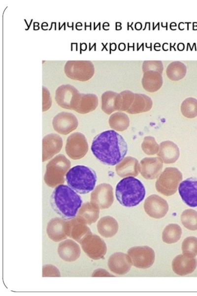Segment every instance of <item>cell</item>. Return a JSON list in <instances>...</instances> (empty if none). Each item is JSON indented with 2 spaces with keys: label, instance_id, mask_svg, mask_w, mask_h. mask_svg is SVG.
<instances>
[{
  "label": "cell",
  "instance_id": "obj_1",
  "mask_svg": "<svg viewBox=\"0 0 197 296\" xmlns=\"http://www.w3.org/2000/svg\"><path fill=\"white\" fill-rule=\"evenodd\" d=\"M91 149L101 163L114 166L123 159L128 151V146L121 135L114 130H109L94 137Z\"/></svg>",
  "mask_w": 197,
  "mask_h": 296
},
{
  "label": "cell",
  "instance_id": "obj_2",
  "mask_svg": "<svg viewBox=\"0 0 197 296\" xmlns=\"http://www.w3.org/2000/svg\"><path fill=\"white\" fill-rule=\"evenodd\" d=\"M50 203L53 210L67 220L76 216L82 200L79 194L68 185H60L53 191Z\"/></svg>",
  "mask_w": 197,
  "mask_h": 296
},
{
  "label": "cell",
  "instance_id": "obj_3",
  "mask_svg": "<svg viewBox=\"0 0 197 296\" xmlns=\"http://www.w3.org/2000/svg\"><path fill=\"white\" fill-rule=\"evenodd\" d=\"M145 193L143 184L137 179L131 176L122 179L115 188L117 200L122 205L127 207L137 205L144 198Z\"/></svg>",
  "mask_w": 197,
  "mask_h": 296
},
{
  "label": "cell",
  "instance_id": "obj_4",
  "mask_svg": "<svg viewBox=\"0 0 197 296\" xmlns=\"http://www.w3.org/2000/svg\"><path fill=\"white\" fill-rule=\"evenodd\" d=\"M97 179L94 170L81 165L72 167L65 175L67 185L80 194H86L92 191L95 187Z\"/></svg>",
  "mask_w": 197,
  "mask_h": 296
},
{
  "label": "cell",
  "instance_id": "obj_5",
  "mask_svg": "<svg viewBox=\"0 0 197 296\" xmlns=\"http://www.w3.org/2000/svg\"><path fill=\"white\" fill-rule=\"evenodd\" d=\"M64 72L66 75L71 79L86 81L94 75L95 68L90 61L70 60L65 64Z\"/></svg>",
  "mask_w": 197,
  "mask_h": 296
},
{
  "label": "cell",
  "instance_id": "obj_6",
  "mask_svg": "<svg viewBox=\"0 0 197 296\" xmlns=\"http://www.w3.org/2000/svg\"><path fill=\"white\" fill-rule=\"evenodd\" d=\"M132 265L138 268L145 269L151 267L155 260L154 250L149 246H136L128 251Z\"/></svg>",
  "mask_w": 197,
  "mask_h": 296
},
{
  "label": "cell",
  "instance_id": "obj_7",
  "mask_svg": "<svg viewBox=\"0 0 197 296\" xmlns=\"http://www.w3.org/2000/svg\"><path fill=\"white\" fill-rule=\"evenodd\" d=\"M80 93L70 84H63L58 87L55 92V100L62 108L74 110Z\"/></svg>",
  "mask_w": 197,
  "mask_h": 296
},
{
  "label": "cell",
  "instance_id": "obj_8",
  "mask_svg": "<svg viewBox=\"0 0 197 296\" xmlns=\"http://www.w3.org/2000/svg\"><path fill=\"white\" fill-rule=\"evenodd\" d=\"M179 193L183 201L191 207H197V178H189L181 182L178 186Z\"/></svg>",
  "mask_w": 197,
  "mask_h": 296
},
{
  "label": "cell",
  "instance_id": "obj_9",
  "mask_svg": "<svg viewBox=\"0 0 197 296\" xmlns=\"http://www.w3.org/2000/svg\"><path fill=\"white\" fill-rule=\"evenodd\" d=\"M144 208L150 217L161 219L165 216L168 210L167 202L157 195H152L145 201Z\"/></svg>",
  "mask_w": 197,
  "mask_h": 296
},
{
  "label": "cell",
  "instance_id": "obj_10",
  "mask_svg": "<svg viewBox=\"0 0 197 296\" xmlns=\"http://www.w3.org/2000/svg\"><path fill=\"white\" fill-rule=\"evenodd\" d=\"M197 265V260L195 257L184 254L176 256L172 262L173 271L176 274L184 276L192 273Z\"/></svg>",
  "mask_w": 197,
  "mask_h": 296
},
{
  "label": "cell",
  "instance_id": "obj_11",
  "mask_svg": "<svg viewBox=\"0 0 197 296\" xmlns=\"http://www.w3.org/2000/svg\"><path fill=\"white\" fill-rule=\"evenodd\" d=\"M132 265L128 256L125 253L117 252L113 254L108 260L110 269L119 275H124L130 270Z\"/></svg>",
  "mask_w": 197,
  "mask_h": 296
},
{
  "label": "cell",
  "instance_id": "obj_12",
  "mask_svg": "<svg viewBox=\"0 0 197 296\" xmlns=\"http://www.w3.org/2000/svg\"><path fill=\"white\" fill-rule=\"evenodd\" d=\"M181 179V176H163L162 174L156 182V189L164 195H171L176 192L178 183Z\"/></svg>",
  "mask_w": 197,
  "mask_h": 296
},
{
  "label": "cell",
  "instance_id": "obj_13",
  "mask_svg": "<svg viewBox=\"0 0 197 296\" xmlns=\"http://www.w3.org/2000/svg\"><path fill=\"white\" fill-rule=\"evenodd\" d=\"M163 82L161 74L153 71L144 72L141 81L144 89L151 92L158 90L161 87Z\"/></svg>",
  "mask_w": 197,
  "mask_h": 296
},
{
  "label": "cell",
  "instance_id": "obj_14",
  "mask_svg": "<svg viewBox=\"0 0 197 296\" xmlns=\"http://www.w3.org/2000/svg\"><path fill=\"white\" fill-rule=\"evenodd\" d=\"M122 105L121 96L111 91H107L103 93L101 96L102 110L106 113H111L115 110H117Z\"/></svg>",
  "mask_w": 197,
  "mask_h": 296
},
{
  "label": "cell",
  "instance_id": "obj_15",
  "mask_svg": "<svg viewBox=\"0 0 197 296\" xmlns=\"http://www.w3.org/2000/svg\"><path fill=\"white\" fill-rule=\"evenodd\" d=\"M97 96L94 94H81L74 110L79 113H87L95 110L98 106Z\"/></svg>",
  "mask_w": 197,
  "mask_h": 296
},
{
  "label": "cell",
  "instance_id": "obj_16",
  "mask_svg": "<svg viewBox=\"0 0 197 296\" xmlns=\"http://www.w3.org/2000/svg\"><path fill=\"white\" fill-rule=\"evenodd\" d=\"M99 232L105 237H112L116 234L118 229V224L112 217H105L99 222Z\"/></svg>",
  "mask_w": 197,
  "mask_h": 296
},
{
  "label": "cell",
  "instance_id": "obj_17",
  "mask_svg": "<svg viewBox=\"0 0 197 296\" xmlns=\"http://www.w3.org/2000/svg\"><path fill=\"white\" fill-rule=\"evenodd\" d=\"M187 72V68L184 63L180 61H174L170 63L166 70V74L171 80L178 81L183 78Z\"/></svg>",
  "mask_w": 197,
  "mask_h": 296
},
{
  "label": "cell",
  "instance_id": "obj_18",
  "mask_svg": "<svg viewBox=\"0 0 197 296\" xmlns=\"http://www.w3.org/2000/svg\"><path fill=\"white\" fill-rule=\"evenodd\" d=\"M182 229L176 223L167 225L162 233V240L167 244H172L177 242L181 238Z\"/></svg>",
  "mask_w": 197,
  "mask_h": 296
},
{
  "label": "cell",
  "instance_id": "obj_19",
  "mask_svg": "<svg viewBox=\"0 0 197 296\" xmlns=\"http://www.w3.org/2000/svg\"><path fill=\"white\" fill-rule=\"evenodd\" d=\"M182 224L192 231L197 230V212L193 209H187L181 215Z\"/></svg>",
  "mask_w": 197,
  "mask_h": 296
},
{
  "label": "cell",
  "instance_id": "obj_20",
  "mask_svg": "<svg viewBox=\"0 0 197 296\" xmlns=\"http://www.w3.org/2000/svg\"><path fill=\"white\" fill-rule=\"evenodd\" d=\"M183 254L195 257L197 255V238L189 236L186 238L182 243Z\"/></svg>",
  "mask_w": 197,
  "mask_h": 296
},
{
  "label": "cell",
  "instance_id": "obj_21",
  "mask_svg": "<svg viewBox=\"0 0 197 296\" xmlns=\"http://www.w3.org/2000/svg\"><path fill=\"white\" fill-rule=\"evenodd\" d=\"M181 111L186 117L193 118L197 115V100L194 98L185 99L181 105Z\"/></svg>",
  "mask_w": 197,
  "mask_h": 296
},
{
  "label": "cell",
  "instance_id": "obj_22",
  "mask_svg": "<svg viewBox=\"0 0 197 296\" xmlns=\"http://www.w3.org/2000/svg\"><path fill=\"white\" fill-rule=\"evenodd\" d=\"M142 71L144 73L153 71L162 74L163 71V65L161 61H145L142 65Z\"/></svg>",
  "mask_w": 197,
  "mask_h": 296
},
{
  "label": "cell",
  "instance_id": "obj_23",
  "mask_svg": "<svg viewBox=\"0 0 197 296\" xmlns=\"http://www.w3.org/2000/svg\"><path fill=\"white\" fill-rule=\"evenodd\" d=\"M42 95H43V111L48 110L51 106L52 103L50 96V93L47 88L42 86Z\"/></svg>",
  "mask_w": 197,
  "mask_h": 296
}]
</instances>
